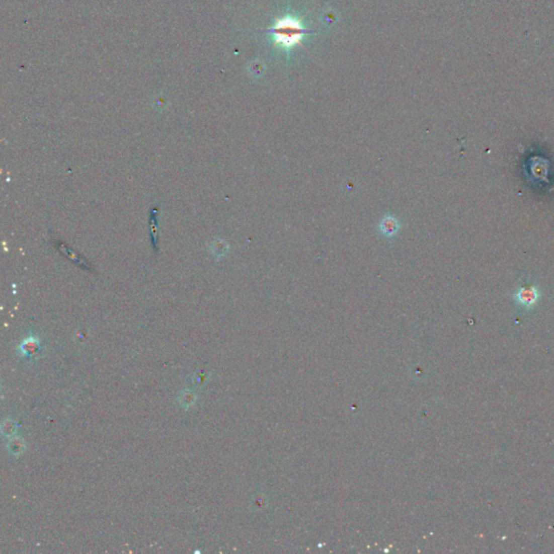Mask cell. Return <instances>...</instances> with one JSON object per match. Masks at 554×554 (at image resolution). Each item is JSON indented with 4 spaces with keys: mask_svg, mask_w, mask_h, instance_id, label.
Returning <instances> with one entry per match:
<instances>
[{
    "mask_svg": "<svg viewBox=\"0 0 554 554\" xmlns=\"http://www.w3.org/2000/svg\"><path fill=\"white\" fill-rule=\"evenodd\" d=\"M273 36L277 45L290 48L301 41L303 36V27L298 20L284 18L278 20L273 27Z\"/></svg>",
    "mask_w": 554,
    "mask_h": 554,
    "instance_id": "6da1fadb",
    "label": "cell"
},
{
    "mask_svg": "<svg viewBox=\"0 0 554 554\" xmlns=\"http://www.w3.org/2000/svg\"><path fill=\"white\" fill-rule=\"evenodd\" d=\"M515 298L520 304L530 307V306H534L537 303L539 293L537 288L534 286L523 287V288H521L519 291H517V293L515 294Z\"/></svg>",
    "mask_w": 554,
    "mask_h": 554,
    "instance_id": "7a4b0ae2",
    "label": "cell"
},
{
    "mask_svg": "<svg viewBox=\"0 0 554 554\" xmlns=\"http://www.w3.org/2000/svg\"><path fill=\"white\" fill-rule=\"evenodd\" d=\"M379 228L380 232L384 236L391 237L398 233L400 228V222L393 215H386L379 223Z\"/></svg>",
    "mask_w": 554,
    "mask_h": 554,
    "instance_id": "3957f363",
    "label": "cell"
},
{
    "mask_svg": "<svg viewBox=\"0 0 554 554\" xmlns=\"http://www.w3.org/2000/svg\"><path fill=\"white\" fill-rule=\"evenodd\" d=\"M20 350L24 355L32 356L37 353V351L39 350V341L33 337L27 338V339L21 344Z\"/></svg>",
    "mask_w": 554,
    "mask_h": 554,
    "instance_id": "277c9868",
    "label": "cell"
},
{
    "mask_svg": "<svg viewBox=\"0 0 554 554\" xmlns=\"http://www.w3.org/2000/svg\"><path fill=\"white\" fill-rule=\"evenodd\" d=\"M8 449L13 455H20L22 454L25 449V442L23 438L21 437H13L9 441Z\"/></svg>",
    "mask_w": 554,
    "mask_h": 554,
    "instance_id": "5b68a950",
    "label": "cell"
},
{
    "mask_svg": "<svg viewBox=\"0 0 554 554\" xmlns=\"http://www.w3.org/2000/svg\"><path fill=\"white\" fill-rule=\"evenodd\" d=\"M195 401H196L195 394H194L190 390H185V391L181 392V394H180V397H179L180 404H181L182 406H184L185 408L191 407L194 404V403H195Z\"/></svg>",
    "mask_w": 554,
    "mask_h": 554,
    "instance_id": "8992f818",
    "label": "cell"
},
{
    "mask_svg": "<svg viewBox=\"0 0 554 554\" xmlns=\"http://www.w3.org/2000/svg\"><path fill=\"white\" fill-rule=\"evenodd\" d=\"M17 428H18L17 422H14V421L11 420V419H7V420H5V421L3 422V427H2L3 434H4L5 436L11 437V436H13L14 434H16Z\"/></svg>",
    "mask_w": 554,
    "mask_h": 554,
    "instance_id": "52a82bcc",
    "label": "cell"
},
{
    "mask_svg": "<svg viewBox=\"0 0 554 554\" xmlns=\"http://www.w3.org/2000/svg\"><path fill=\"white\" fill-rule=\"evenodd\" d=\"M227 245L223 241H214L211 245V249L213 254L218 257H222L227 251Z\"/></svg>",
    "mask_w": 554,
    "mask_h": 554,
    "instance_id": "ba28073f",
    "label": "cell"
}]
</instances>
